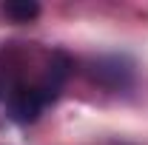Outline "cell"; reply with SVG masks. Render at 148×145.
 <instances>
[{"label":"cell","instance_id":"3957f363","mask_svg":"<svg viewBox=\"0 0 148 145\" xmlns=\"http://www.w3.org/2000/svg\"><path fill=\"white\" fill-rule=\"evenodd\" d=\"M3 12L14 23H29V20H34L40 14V6L32 3V0H9V3H3Z\"/></svg>","mask_w":148,"mask_h":145},{"label":"cell","instance_id":"7a4b0ae2","mask_svg":"<svg viewBox=\"0 0 148 145\" xmlns=\"http://www.w3.org/2000/svg\"><path fill=\"white\" fill-rule=\"evenodd\" d=\"M94 77H97L103 85H108V88H123V85L131 83V68L120 57H106V60H97Z\"/></svg>","mask_w":148,"mask_h":145},{"label":"cell","instance_id":"6da1fadb","mask_svg":"<svg viewBox=\"0 0 148 145\" xmlns=\"http://www.w3.org/2000/svg\"><path fill=\"white\" fill-rule=\"evenodd\" d=\"M49 91L46 88H14L9 94V114L14 122H34L43 105L49 103Z\"/></svg>","mask_w":148,"mask_h":145}]
</instances>
